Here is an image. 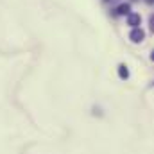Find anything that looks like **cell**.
I'll return each instance as SVG.
<instances>
[{
  "label": "cell",
  "mask_w": 154,
  "mask_h": 154,
  "mask_svg": "<svg viewBox=\"0 0 154 154\" xmlns=\"http://www.w3.org/2000/svg\"><path fill=\"white\" fill-rule=\"evenodd\" d=\"M143 38H145V32H143L140 27L133 29V31H131V34H129V39H131L133 43H140V41H143Z\"/></svg>",
  "instance_id": "obj_1"
},
{
  "label": "cell",
  "mask_w": 154,
  "mask_h": 154,
  "mask_svg": "<svg viewBox=\"0 0 154 154\" xmlns=\"http://www.w3.org/2000/svg\"><path fill=\"white\" fill-rule=\"evenodd\" d=\"M115 14H118V16H124V14H131V5L129 4H120L118 7H116V11H115Z\"/></svg>",
  "instance_id": "obj_3"
},
{
  "label": "cell",
  "mask_w": 154,
  "mask_h": 154,
  "mask_svg": "<svg viewBox=\"0 0 154 154\" xmlns=\"http://www.w3.org/2000/svg\"><path fill=\"white\" fill-rule=\"evenodd\" d=\"M118 75H120V79H129V70H127L125 65H120L118 66Z\"/></svg>",
  "instance_id": "obj_4"
},
{
  "label": "cell",
  "mask_w": 154,
  "mask_h": 154,
  "mask_svg": "<svg viewBox=\"0 0 154 154\" xmlns=\"http://www.w3.org/2000/svg\"><path fill=\"white\" fill-rule=\"evenodd\" d=\"M104 2H113V0H104Z\"/></svg>",
  "instance_id": "obj_7"
},
{
  "label": "cell",
  "mask_w": 154,
  "mask_h": 154,
  "mask_svg": "<svg viewBox=\"0 0 154 154\" xmlns=\"http://www.w3.org/2000/svg\"><path fill=\"white\" fill-rule=\"evenodd\" d=\"M149 23H151V29L154 31V14L151 16V20H149Z\"/></svg>",
  "instance_id": "obj_5"
},
{
  "label": "cell",
  "mask_w": 154,
  "mask_h": 154,
  "mask_svg": "<svg viewBox=\"0 0 154 154\" xmlns=\"http://www.w3.org/2000/svg\"><path fill=\"white\" fill-rule=\"evenodd\" d=\"M151 59H152V61H154V50H152V52H151Z\"/></svg>",
  "instance_id": "obj_6"
},
{
  "label": "cell",
  "mask_w": 154,
  "mask_h": 154,
  "mask_svg": "<svg viewBox=\"0 0 154 154\" xmlns=\"http://www.w3.org/2000/svg\"><path fill=\"white\" fill-rule=\"evenodd\" d=\"M151 2H152V0H151Z\"/></svg>",
  "instance_id": "obj_8"
},
{
  "label": "cell",
  "mask_w": 154,
  "mask_h": 154,
  "mask_svg": "<svg viewBox=\"0 0 154 154\" xmlns=\"http://www.w3.org/2000/svg\"><path fill=\"white\" fill-rule=\"evenodd\" d=\"M140 23H142V16H140V14H136V13H131V14L127 16V25H131L133 29H136Z\"/></svg>",
  "instance_id": "obj_2"
}]
</instances>
